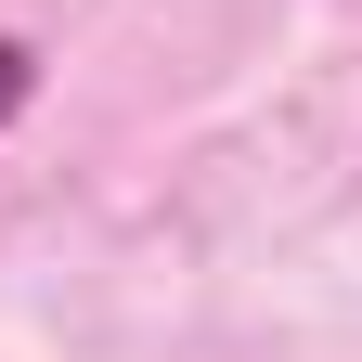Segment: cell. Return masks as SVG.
I'll return each instance as SVG.
<instances>
[{
  "label": "cell",
  "instance_id": "6da1fadb",
  "mask_svg": "<svg viewBox=\"0 0 362 362\" xmlns=\"http://www.w3.org/2000/svg\"><path fill=\"white\" fill-rule=\"evenodd\" d=\"M26 78H39V65H26V39H0V117L26 104Z\"/></svg>",
  "mask_w": 362,
  "mask_h": 362
}]
</instances>
